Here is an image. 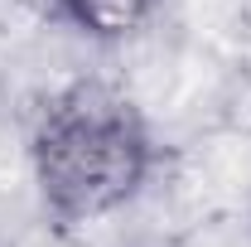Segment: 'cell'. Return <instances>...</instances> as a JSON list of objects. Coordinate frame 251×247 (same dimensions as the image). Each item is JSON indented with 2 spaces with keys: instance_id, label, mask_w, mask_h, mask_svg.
<instances>
[{
  "instance_id": "6da1fadb",
  "label": "cell",
  "mask_w": 251,
  "mask_h": 247,
  "mask_svg": "<svg viewBox=\"0 0 251 247\" xmlns=\"http://www.w3.org/2000/svg\"><path fill=\"white\" fill-rule=\"evenodd\" d=\"M44 209L58 223H97L116 214L150 175V131L135 102L101 78H77L34 122L29 141Z\"/></svg>"
},
{
  "instance_id": "7a4b0ae2",
  "label": "cell",
  "mask_w": 251,
  "mask_h": 247,
  "mask_svg": "<svg viewBox=\"0 0 251 247\" xmlns=\"http://www.w3.org/2000/svg\"><path fill=\"white\" fill-rule=\"evenodd\" d=\"M58 10L92 39H126L130 30L145 25L155 0H58Z\"/></svg>"
}]
</instances>
